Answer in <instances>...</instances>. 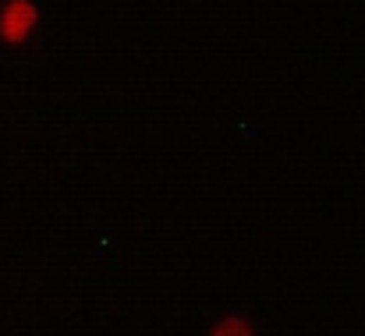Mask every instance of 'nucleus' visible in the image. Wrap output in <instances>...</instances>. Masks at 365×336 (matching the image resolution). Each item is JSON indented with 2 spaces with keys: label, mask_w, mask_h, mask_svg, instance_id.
Segmentation results:
<instances>
[{
  "label": "nucleus",
  "mask_w": 365,
  "mask_h": 336,
  "mask_svg": "<svg viewBox=\"0 0 365 336\" xmlns=\"http://www.w3.org/2000/svg\"><path fill=\"white\" fill-rule=\"evenodd\" d=\"M210 336H255V330H252V322L242 319V315H227V319H220V322L210 330Z\"/></svg>",
  "instance_id": "2"
},
{
  "label": "nucleus",
  "mask_w": 365,
  "mask_h": 336,
  "mask_svg": "<svg viewBox=\"0 0 365 336\" xmlns=\"http://www.w3.org/2000/svg\"><path fill=\"white\" fill-rule=\"evenodd\" d=\"M36 21H39V11H36L32 0H7L4 11H0V36H4V43H25L32 36Z\"/></svg>",
  "instance_id": "1"
}]
</instances>
